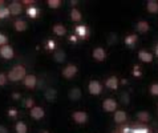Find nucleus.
Segmentation results:
<instances>
[{
    "label": "nucleus",
    "mask_w": 158,
    "mask_h": 133,
    "mask_svg": "<svg viewBox=\"0 0 158 133\" xmlns=\"http://www.w3.org/2000/svg\"><path fill=\"white\" fill-rule=\"evenodd\" d=\"M7 76H8V80L17 83V81H20V80H24V77L27 76V69H25L23 65H15L14 68L8 72Z\"/></svg>",
    "instance_id": "obj_1"
},
{
    "label": "nucleus",
    "mask_w": 158,
    "mask_h": 133,
    "mask_svg": "<svg viewBox=\"0 0 158 133\" xmlns=\"http://www.w3.org/2000/svg\"><path fill=\"white\" fill-rule=\"evenodd\" d=\"M88 89H89V93L93 96H98L101 92H102V85L101 83L97 81V80H90L89 84H88Z\"/></svg>",
    "instance_id": "obj_2"
},
{
    "label": "nucleus",
    "mask_w": 158,
    "mask_h": 133,
    "mask_svg": "<svg viewBox=\"0 0 158 133\" xmlns=\"http://www.w3.org/2000/svg\"><path fill=\"white\" fill-rule=\"evenodd\" d=\"M14 56H15V52L11 45L6 44V45L0 47V57H3L6 60H11V59H14Z\"/></svg>",
    "instance_id": "obj_3"
},
{
    "label": "nucleus",
    "mask_w": 158,
    "mask_h": 133,
    "mask_svg": "<svg viewBox=\"0 0 158 133\" xmlns=\"http://www.w3.org/2000/svg\"><path fill=\"white\" fill-rule=\"evenodd\" d=\"M102 108L105 112H116L117 110V101L114 99H105L102 103Z\"/></svg>",
    "instance_id": "obj_4"
},
{
    "label": "nucleus",
    "mask_w": 158,
    "mask_h": 133,
    "mask_svg": "<svg viewBox=\"0 0 158 133\" xmlns=\"http://www.w3.org/2000/svg\"><path fill=\"white\" fill-rule=\"evenodd\" d=\"M77 66L74 65V64H69V65H67L65 68L63 69V76L65 77V79H72V77H74L76 76V73H77Z\"/></svg>",
    "instance_id": "obj_5"
},
{
    "label": "nucleus",
    "mask_w": 158,
    "mask_h": 133,
    "mask_svg": "<svg viewBox=\"0 0 158 133\" xmlns=\"http://www.w3.org/2000/svg\"><path fill=\"white\" fill-rule=\"evenodd\" d=\"M8 10H10V13L14 16H17L20 15L21 11H23V4H21L20 2H11V4L8 6Z\"/></svg>",
    "instance_id": "obj_6"
},
{
    "label": "nucleus",
    "mask_w": 158,
    "mask_h": 133,
    "mask_svg": "<svg viewBox=\"0 0 158 133\" xmlns=\"http://www.w3.org/2000/svg\"><path fill=\"white\" fill-rule=\"evenodd\" d=\"M23 81H24V85L27 87L28 89H35L37 85V77L35 76V75H27Z\"/></svg>",
    "instance_id": "obj_7"
},
{
    "label": "nucleus",
    "mask_w": 158,
    "mask_h": 133,
    "mask_svg": "<svg viewBox=\"0 0 158 133\" xmlns=\"http://www.w3.org/2000/svg\"><path fill=\"white\" fill-rule=\"evenodd\" d=\"M72 118L77 124H85L88 121V113L82 112V110H77V112H73Z\"/></svg>",
    "instance_id": "obj_8"
},
{
    "label": "nucleus",
    "mask_w": 158,
    "mask_h": 133,
    "mask_svg": "<svg viewBox=\"0 0 158 133\" xmlns=\"http://www.w3.org/2000/svg\"><path fill=\"white\" fill-rule=\"evenodd\" d=\"M74 32H76V36L81 37V39H85L89 36V28L86 25H82V24H78L76 28H74Z\"/></svg>",
    "instance_id": "obj_9"
},
{
    "label": "nucleus",
    "mask_w": 158,
    "mask_h": 133,
    "mask_svg": "<svg viewBox=\"0 0 158 133\" xmlns=\"http://www.w3.org/2000/svg\"><path fill=\"white\" fill-rule=\"evenodd\" d=\"M44 114H45V112H44V109L41 106L35 105L33 108L31 109V117L35 118V120H41L44 117Z\"/></svg>",
    "instance_id": "obj_10"
},
{
    "label": "nucleus",
    "mask_w": 158,
    "mask_h": 133,
    "mask_svg": "<svg viewBox=\"0 0 158 133\" xmlns=\"http://www.w3.org/2000/svg\"><path fill=\"white\" fill-rule=\"evenodd\" d=\"M105 57H106V52H105L104 48L97 47L93 49V59L97 60V61H104Z\"/></svg>",
    "instance_id": "obj_11"
},
{
    "label": "nucleus",
    "mask_w": 158,
    "mask_h": 133,
    "mask_svg": "<svg viewBox=\"0 0 158 133\" xmlns=\"http://www.w3.org/2000/svg\"><path fill=\"white\" fill-rule=\"evenodd\" d=\"M126 118H128V114H126L125 110L118 109V110L114 112V121L117 124H124L126 121Z\"/></svg>",
    "instance_id": "obj_12"
},
{
    "label": "nucleus",
    "mask_w": 158,
    "mask_h": 133,
    "mask_svg": "<svg viewBox=\"0 0 158 133\" xmlns=\"http://www.w3.org/2000/svg\"><path fill=\"white\" fill-rule=\"evenodd\" d=\"M118 85H120V81H118V79L116 76H110L105 81V87L109 88V89H117Z\"/></svg>",
    "instance_id": "obj_13"
},
{
    "label": "nucleus",
    "mask_w": 158,
    "mask_h": 133,
    "mask_svg": "<svg viewBox=\"0 0 158 133\" xmlns=\"http://www.w3.org/2000/svg\"><path fill=\"white\" fill-rule=\"evenodd\" d=\"M138 59L142 61V63H152L153 61V55L150 52H148V51H139L138 52Z\"/></svg>",
    "instance_id": "obj_14"
},
{
    "label": "nucleus",
    "mask_w": 158,
    "mask_h": 133,
    "mask_svg": "<svg viewBox=\"0 0 158 133\" xmlns=\"http://www.w3.org/2000/svg\"><path fill=\"white\" fill-rule=\"evenodd\" d=\"M14 28L17 31V32H24V31H27L28 24H27V21H25V20L17 19L14 23Z\"/></svg>",
    "instance_id": "obj_15"
},
{
    "label": "nucleus",
    "mask_w": 158,
    "mask_h": 133,
    "mask_svg": "<svg viewBox=\"0 0 158 133\" xmlns=\"http://www.w3.org/2000/svg\"><path fill=\"white\" fill-rule=\"evenodd\" d=\"M135 29H137L139 33H146L150 29V25H149L148 21L141 20V21H138L137 23V25H135Z\"/></svg>",
    "instance_id": "obj_16"
},
{
    "label": "nucleus",
    "mask_w": 158,
    "mask_h": 133,
    "mask_svg": "<svg viewBox=\"0 0 158 133\" xmlns=\"http://www.w3.org/2000/svg\"><path fill=\"white\" fill-rule=\"evenodd\" d=\"M137 40H138V35L137 33H131V35H128V36L125 37V44L128 47H134L135 44H137Z\"/></svg>",
    "instance_id": "obj_17"
},
{
    "label": "nucleus",
    "mask_w": 158,
    "mask_h": 133,
    "mask_svg": "<svg viewBox=\"0 0 158 133\" xmlns=\"http://www.w3.org/2000/svg\"><path fill=\"white\" fill-rule=\"evenodd\" d=\"M71 20L74 21V23H80V21L82 20V15L77 8H73V10L71 11Z\"/></svg>",
    "instance_id": "obj_18"
},
{
    "label": "nucleus",
    "mask_w": 158,
    "mask_h": 133,
    "mask_svg": "<svg viewBox=\"0 0 158 133\" xmlns=\"http://www.w3.org/2000/svg\"><path fill=\"white\" fill-rule=\"evenodd\" d=\"M52 29H53V32L57 35V36H64V35L67 33V28H65L63 24H55Z\"/></svg>",
    "instance_id": "obj_19"
},
{
    "label": "nucleus",
    "mask_w": 158,
    "mask_h": 133,
    "mask_svg": "<svg viewBox=\"0 0 158 133\" xmlns=\"http://www.w3.org/2000/svg\"><path fill=\"white\" fill-rule=\"evenodd\" d=\"M146 8L150 13H157L158 12V2H156V0H149L146 4Z\"/></svg>",
    "instance_id": "obj_20"
},
{
    "label": "nucleus",
    "mask_w": 158,
    "mask_h": 133,
    "mask_svg": "<svg viewBox=\"0 0 158 133\" xmlns=\"http://www.w3.org/2000/svg\"><path fill=\"white\" fill-rule=\"evenodd\" d=\"M68 95H69V99L71 100H78L81 97V91L78 89V88H72Z\"/></svg>",
    "instance_id": "obj_21"
},
{
    "label": "nucleus",
    "mask_w": 158,
    "mask_h": 133,
    "mask_svg": "<svg viewBox=\"0 0 158 133\" xmlns=\"http://www.w3.org/2000/svg\"><path fill=\"white\" fill-rule=\"evenodd\" d=\"M137 118L142 122H148V121H150V114L146 110H141V112L137 113Z\"/></svg>",
    "instance_id": "obj_22"
},
{
    "label": "nucleus",
    "mask_w": 158,
    "mask_h": 133,
    "mask_svg": "<svg viewBox=\"0 0 158 133\" xmlns=\"http://www.w3.org/2000/svg\"><path fill=\"white\" fill-rule=\"evenodd\" d=\"M15 129H16V133H27L28 128H27V125H25V122H23V121H17V122H16Z\"/></svg>",
    "instance_id": "obj_23"
},
{
    "label": "nucleus",
    "mask_w": 158,
    "mask_h": 133,
    "mask_svg": "<svg viewBox=\"0 0 158 133\" xmlns=\"http://www.w3.org/2000/svg\"><path fill=\"white\" fill-rule=\"evenodd\" d=\"M27 15L29 16V17H32V19H35V17H37L39 16V8H36V7H28L27 8Z\"/></svg>",
    "instance_id": "obj_24"
},
{
    "label": "nucleus",
    "mask_w": 158,
    "mask_h": 133,
    "mask_svg": "<svg viewBox=\"0 0 158 133\" xmlns=\"http://www.w3.org/2000/svg\"><path fill=\"white\" fill-rule=\"evenodd\" d=\"M53 59L57 61V63H63V61L65 60V53L63 52V51H57L53 55Z\"/></svg>",
    "instance_id": "obj_25"
},
{
    "label": "nucleus",
    "mask_w": 158,
    "mask_h": 133,
    "mask_svg": "<svg viewBox=\"0 0 158 133\" xmlns=\"http://www.w3.org/2000/svg\"><path fill=\"white\" fill-rule=\"evenodd\" d=\"M10 10H8V7H3L2 10H0V20H3V19H8L10 17Z\"/></svg>",
    "instance_id": "obj_26"
},
{
    "label": "nucleus",
    "mask_w": 158,
    "mask_h": 133,
    "mask_svg": "<svg viewBox=\"0 0 158 133\" xmlns=\"http://www.w3.org/2000/svg\"><path fill=\"white\" fill-rule=\"evenodd\" d=\"M60 6H61V0H48V7L49 8L56 10V8H59Z\"/></svg>",
    "instance_id": "obj_27"
},
{
    "label": "nucleus",
    "mask_w": 158,
    "mask_h": 133,
    "mask_svg": "<svg viewBox=\"0 0 158 133\" xmlns=\"http://www.w3.org/2000/svg\"><path fill=\"white\" fill-rule=\"evenodd\" d=\"M130 133H149V129L146 127L141 125V127H137V128H134V129H131Z\"/></svg>",
    "instance_id": "obj_28"
},
{
    "label": "nucleus",
    "mask_w": 158,
    "mask_h": 133,
    "mask_svg": "<svg viewBox=\"0 0 158 133\" xmlns=\"http://www.w3.org/2000/svg\"><path fill=\"white\" fill-rule=\"evenodd\" d=\"M7 83H8V76L6 73L0 72V87H6Z\"/></svg>",
    "instance_id": "obj_29"
},
{
    "label": "nucleus",
    "mask_w": 158,
    "mask_h": 133,
    "mask_svg": "<svg viewBox=\"0 0 158 133\" xmlns=\"http://www.w3.org/2000/svg\"><path fill=\"white\" fill-rule=\"evenodd\" d=\"M45 97L48 100H55L56 99V91L55 89H48L45 92Z\"/></svg>",
    "instance_id": "obj_30"
},
{
    "label": "nucleus",
    "mask_w": 158,
    "mask_h": 133,
    "mask_svg": "<svg viewBox=\"0 0 158 133\" xmlns=\"http://www.w3.org/2000/svg\"><path fill=\"white\" fill-rule=\"evenodd\" d=\"M6 44H8V37H7L4 33L0 32V47L6 45Z\"/></svg>",
    "instance_id": "obj_31"
},
{
    "label": "nucleus",
    "mask_w": 158,
    "mask_h": 133,
    "mask_svg": "<svg viewBox=\"0 0 158 133\" xmlns=\"http://www.w3.org/2000/svg\"><path fill=\"white\" fill-rule=\"evenodd\" d=\"M150 93L153 96H158V83L153 84V85L150 87Z\"/></svg>",
    "instance_id": "obj_32"
},
{
    "label": "nucleus",
    "mask_w": 158,
    "mask_h": 133,
    "mask_svg": "<svg viewBox=\"0 0 158 133\" xmlns=\"http://www.w3.org/2000/svg\"><path fill=\"white\" fill-rule=\"evenodd\" d=\"M25 106H27V108H31V109L35 106V101L32 100V97H28V99L25 100Z\"/></svg>",
    "instance_id": "obj_33"
},
{
    "label": "nucleus",
    "mask_w": 158,
    "mask_h": 133,
    "mask_svg": "<svg viewBox=\"0 0 158 133\" xmlns=\"http://www.w3.org/2000/svg\"><path fill=\"white\" fill-rule=\"evenodd\" d=\"M55 48H56V41H55V40H48L47 49H55Z\"/></svg>",
    "instance_id": "obj_34"
},
{
    "label": "nucleus",
    "mask_w": 158,
    "mask_h": 133,
    "mask_svg": "<svg viewBox=\"0 0 158 133\" xmlns=\"http://www.w3.org/2000/svg\"><path fill=\"white\" fill-rule=\"evenodd\" d=\"M8 114H10V117H11V118H16L19 113H17V110H16L15 108H11L10 110H8Z\"/></svg>",
    "instance_id": "obj_35"
},
{
    "label": "nucleus",
    "mask_w": 158,
    "mask_h": 133,
    "mask_svg": "<svg viewBox=\"0 0 158 133\" xmlns=\"http://www.w3.org/2000/svg\"><path fill=\"white\" fill-rule=\"evenodd\" d=\"M118 132H120V133H130V128L128 125H122Z\"/></svg>",
    "instance_id": "obj_36"
},
{
    "label": "nucleus",
    "mask_w": 158,
    "mask_h": 133,
    "mask_svg": "<svg viewBox=\"0 0 158 133\" xmlns=\"http://www.w3.org/2000/svg\"><path fill=\"white\" fill-rule=\"evenodd\" d=\"M134 76H135V77H141V71H139L138 65L134 66Z\"/></svg>",
    "instance_id": "obj_37"
},
{
    "label": "nucleus",
    "mask_w": 158,
    "mask_h": 133,
    "mask_svg": "<svg viewBox=\"0 0 158 133\" xmlns=\"http://www.w3.org/2000/svg\"><path fill=\"white\" fill-rule=\"evenodd\" d=\"M35 2L33 0H23V2H21V4H27L28 7H32V4H33Z\"/></svg>",
    "instance_id": "obj_38"
},
{
    "label": "nucleus",
    "mask_w": 158,
    "mask_h": 133,
    "mask_svg": "<svg viewBox=\"0 0 158 133\" xmlns=\"http://www.w3.org/2000/svg\"><path fill=\"white\" fill-rule=\"evenodd\" d=\"M20 97H21V95H20L19 92H15V93H12V99H14V100H19Z\"/></svg>",
    "instance_id": "obj_39"
},
{
    "label": "nucleus",
    "mask_w": 158,
    "mask_h": 133,
    "mask_svg": "<svg viewBox=\"0 0 158 133\" xmlns=\"http://www.w3.org/2000/svg\"><path fill=\"white\" fill-rule=\"evenodd\" d=\"M0 133H8V129L6 127H3V125H0Z\"/></svg>",
    "instance_id": "obj_40"
},
{
    "label": "nucleus",
    "mask_w": 158,
    "mask_h": 133,
    "mask_svg": "<svg viewBox=\"0 0 158 133\" xmlns=\"http://www.w3.org/2000/svg\"><path fill=\"white\" fill-rule=\"evenodd\" d=\"M69 40H71V41H74V43H76V41H77V36H76V35H72V36L69 37Z\"/></svg>",
    "instance_id": "obj_41"
},
{
    "label": "nucleus",
    "mask_w": 158,
    "mask_h": 133,
    "mask_svg": "<svg viewBox=\"0 0 158 133\" xmlns=\"http://www.w3.org/2000/svg\"><path fill=\"white\" fill-rule=\"evenodd\" d=\"M3 7H6V6H4V2H3V0H0V10H2Z\"/></svg>",
    "instance_id": "obj_42"
},
{
    "label": "nucleus",
    "mask_w": 158,
    "mask_h": 133,
    "mask_svg": "<svg viewBox=\"0 0 158 133\" xmlns=\"http://www.w3.org/2000/svg\"><path fill=\"white\" fill-rule=\"evenodd\" d=\"M156 55L158 56V45H157V48H156Z\"/></svg>",
    "instance_id": "obj_43"
},
{
    "label": "nucleus",
    "mask_w": 158,
    "mask_h": 133,
    "mask_svg": "<svg viewBox=\"0 0 158 133\" xmlns=\"http://www.w3.org/2000/svg\"><path fill=\"white\" fill-rule=\"evenodd\" d=\"M40 133H49V132H48V131H44V132H40Z\"/></svg>",
    "instance_id": "obj_44"
},
{
    "label": "nucleus",
    "mask_w": 158,
    "mask_h": 133,
    "mask_svg": "<svg viewBox=\"0 0 158 133\" xmlns=\"http://www.w3.org/2000/svg\"><path fill=\"white\" fill-rule=\"evenodd\" d=\"M113 133H120V132H113Z\"/></svg>",
    "instance_id": "obj_45"
}]
</instances>
